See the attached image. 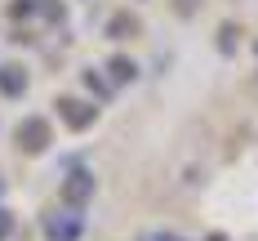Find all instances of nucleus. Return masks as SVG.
<instances>
[{"label": "nucleus", "instance_id": "obj_1", "mask_svg": "<svg viewBox=\"0 0 258 241\" xmlns=\"http://www.w3.org/2000/svg\"><path fill=\"white\" fill-rule=\"evenodd\" d=\"M18 143H23L27 152H40V148L49 143V125H45V116H27L23 125H18Z\"/></svg>", "mask_w": 258, "mask_h": 241}, {"label": "nucleus", "instance_id": "obj_2", "mask_svg": "<svg viewBox=\"0 0 258 241\" xmlns=\"http://www.w3.org/2000/svg\"><path fill=\"white\" fill-rule=\"evenodd\" d=\"M58 107H62V116H67V125H76V130H80V125H89V121H94V107L76 103V99H62Z\"/></svg>", "mask_w": 258, "mask_h": 241}, {"label": "nucleus", "instance_id": "obj_3", "mask_svg": "<svg viewBox=\"0 0 258 241\" xmlns=\"http://www.w3.org/2000/svg\"><path fill=\"white\" fill-rule=\"evenodd\" d=\"M0 89H5V94H23L27 89L23 67H0Z\"/></svg>", "mask_w": 258, "mask_h": 241}, {"label": "nucleus", "instance_id": "obj_4", "mask_svg": "<svg viewBox=\"0 0 258 241\" xmlns=\"http://www.w3.org/2000/svg\"><path fill=\"white\" fill-rule=\"evenodd\" d=\"M111 72H116L120 80H129V76H134V63H125V58H116V63H111Z\"/></svg>", "mask_w": 258, "mask_h": 241}, {"label": "nucleus", "instance_id": "obj_5", "mask_svg": "<svg viewBox=\"0 0 258 241\" xmlns=\"http://www.w3.org/2000/svg\"><path fill=\"white\" fill-rule=\"evenodd\" d=\"M9 232H14V219H9V210H0V241L9 237Z\"/></svg>", "mask_w": 258, "mask_h": 241}, {"label": "nucleus", "instance_id": "obj_6", "mask_svg": "<svg viewBox=\"0 0 258 241\" xmlns=\"http://www.w3.org/2000/svg\"><path fill=\"white\" fill-rule=\"evenodd\" d=\"M178 9H191V0H178Z\"/></svg>", "mask_w": 258, "mask_h": 241}]
</instances>
